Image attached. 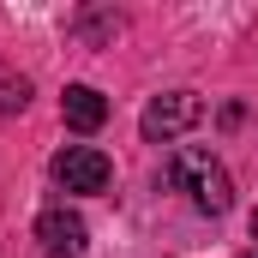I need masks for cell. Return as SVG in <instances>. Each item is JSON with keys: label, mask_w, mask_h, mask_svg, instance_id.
Wrapping results in <instances>:
<instances>
[{"label": "cell", "mask_w": 258, "mask_h": 258, "mask_svg": "<svg viewBox=\"0 0 258 258\" xmlns=\"http://www.w3.org/2000/svg\"><path fill=\"white\" fill-rule=\"evenodd\" d=\"M198 114H204V102H198L192 90H168V96H150V108L138 114V132L150 144H168V138H180L186 126H198Z\"/></svg>", "instance_id": "7a4b0ae2"}, {"label": "cell", "mask_w": 258, "mask_h": 258, "mask_svg": "<svg viewBox=\"0 0 258 258\" xmlns=\"http://www.w3.org/2000/svg\"><path fill=\"white\" fill-rule=\"evenodd\" d=\"M54 180H60L66 192H108L114 162H108L96 144H66L60 156H54Z\"/></svg>", "instance_id": "3957f363"}, {"label": "cell", "mask_w": 258, "mask_h": 258, "mask_svg": "<svg viewBox=\"0 0 258 258\" xmlns=\"http://www.w3.org/2000/svg\"><path fill=\"white\" fill-rule=\"evenodd\" d=\"M60 114H66V126H72V132H96L102 120H108V96L90 90V84H66Z\"/></svg>", "instance_id": "5b68a950"}, {"label": "cell", "mask_w": 258, "mask_h": 258, "mask_svg": "<svg viewBox=\"0 0 258 258\" xmlns=\"http://www.w3.org/2000/svg\"><path fill=\"white\" fill-rule=\"evenodd\" d=\"M168 180L180 186V192L192 198L204 216H222L228 204H234V186H228V168L204 150V144H180L174 156H168Z\"/></svg>", "instance_id": "6da1fadb"}, {"label": "cell", "mask_w": 258, "mask_h": 258, "mask_svg": "<svg viewBox=\"0 0 258 258\" xmlns=\"http://www.w3.org/2000/svg\"><path fill=\"white\" fill-rule=\"evenodd\" d=\"M36 240H42V252H48V258H78L84 246H90V228H84L78 210L54 204V210L36 216Z\"/></svg>", "instance_id": "277c9868"}, {"label": "cell", "mask_w": 258, "mask_h": 258, "mask_svg": "<svg viewBox=\"0 0 258 258\" xmlns=\"http://www.w3.org/2000/svg\"><path fill=\"white\" fill-rule=\"evenodd\" d=\"M252 240H258V216H252Z\"/></svg>", "instance_id": "52a82bcc"}, {"label": "cell", "mask_w": 258, "mask_h": 258, "mask_svg": "<svg viewBox=\"0 0 258 258\" xmlns=\"http://www.w3.org/2000/svg\"><path fill=\"white\" fill-rule=\"evenodd\" d=\"M30 102V78H18L12 66H0V114H18Z\"/></svg>", "instance_id": "8992f818"}]
</instances>
